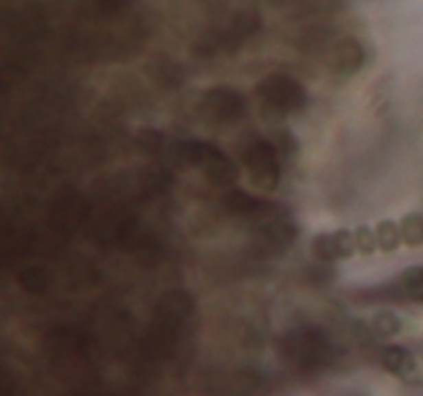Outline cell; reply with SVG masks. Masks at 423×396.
Returning <instances> with one entry per match:
<instances>
[{
	"label": "cell",
	"instance_id": "cell-1",
	"mask_svg": "<svg viewBox=\"0 0 423 396\" xmlns=\"http://www.w3.org/2000/svg\"><path fill=\"white\" fill-rule=\"evenodd\" d=\"M258 95L277 112H297L306 106V91L287 77H268L258 85Z\"/></svg>",
	"mask_w": 423,
	"mask_h": 396
},
{
	"label": "cell",
	"instance_id": "cell-2",
	"mask_svg": "<svg viewBox=\"0 0 423 396\" xmlns=\"http://www.w3.org/2000/svg\"><path fill=\"white\" fill-rule=\"evenodd\" d=\"M246 167H248V174L256 186L273 190L279 182L277 147H273L266 141L252 145L246 153Z\"/></svg>",
	"mask_w": 423,
	"mask_h": 396
},
{
	"label": "cell",
	"instance_id": "cell-3",
	"mask_svg": "<svg viewBox=\"0 0 423 396\" xmlns=\"http://www.w3.org/2000/svg\"><path fill=\"white\" fill-rule=\"evenodd\" d=\"M242 108H244L242 97L236 91L217 89L207 95V110L215 120H231L242 112Z\"/></svg>",
	"mask_w": 423,
	"mask_h": 396
},
{
	"label": "cell",
	"instance_id": "cell-4",
	"mask_svg": "<svg viewBox=\"0 0 423 396\" xmlns=\"http://www.w3.org/2000/svg\"><path fill=\"white\" fill-rule=\"evenodd\" d=\"M400 227L394 223V221H382L378 223L376 227V242H378V248L384 250V252H392L398 248L400 244Z\"/></svg>",
	"mask_w": 423,
	"mask_h": 396
},
{
	"label": "cell",
	"instance_id": "cell-5",
	"mask_svg": "<svg viewBox=\"0 0 423 396\" xmlns=\"http://www.w3.org/2000/svg\"><path fill=\"white\" fill-rule=\"evenodd\" d=\"M400 233H402V240L404 244L409 246H419L423 244V217L417 215V213H411V215H404L400 219Z\"/></svg>",
	"mask_w": 423,
	"mask_h": 396
},
{
	"label": "cell",
	"instance_id": "cell-6",
	"mask_svg": "<svg viewBox=\"0 0 423 396\" xmlns=\"http://www.w3.org/2000/svg\"><path fill=\"white\" fill-rule=\"evenodd\" d=\"M225 205H227L229 211L240 213V215H252V213H256L262 207V202L258 198H254V196H250L246 192H240V190L229 192L225 196Z\"/></svg>",
	"mask_w": 423,
	"mask_h": 396
},
{
	"label": "cell",
	"instance_id": "cell-7",
	"mask_svg": "<svg viewBox=\"0 0 423 396\" xmlns=\"http://www.w3.org/2000/svg\"><path fill=\"white\" fill-rule=\"evenodd\" d=\"M400 285L413 299L423 301V266H413L400 275Z\"/></svg>",
	"mask_w": 423,
	"mask_h": 396
},
{
	"label": "cell",
	"instance_id": "cell-8",
	"mask_svg": "<svg viewBox=\"0 0 423 396\" xmlns=\"http://www.w3.org/2000/svg\"><path fill=\"white\" fill-rule=\"evenodd\" d=\"M353 235H355V248H357L361 254H371V252L378 248L376 231H371L369 227H359Z\"/></svg>",
	"mask_w": 423,
	"mask_h": 396
}]
</instances>
